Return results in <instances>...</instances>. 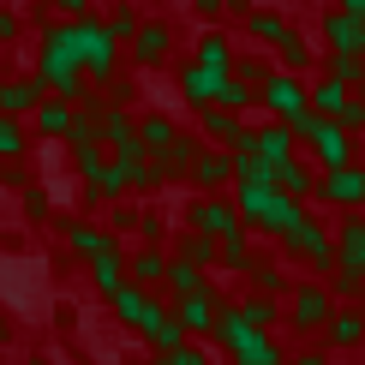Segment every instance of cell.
<instances>
[{
  "instance_id": "e0dca14e",
  "label": "cell",
  "mask_w": 365,
  "mask_h": 365,
  "mask_svg": "<svg viewBox=\"0 0 365 365\" xmlns=\"http://www.w3.org/2000/svg\"><path fill=\"white\" fill-rule=\"evenodd\" d=\"M192 186H197V197H210V192H227L234 186V162H227V150H197V162H192Z\"/></svg>"
},
{
  "instance_id": "f5cc1de1",
  "label": "cell",
  "mask_w": 365,
  "mask_h": 365,
  "mask_svg": "<svg viewBox=\"0 0 365 365\" xmlns=\"http://www.w3.org/2000/svg\"><path fill=\"white\" fill-rule=\"evenodd\" d=\"M287 365H329V359H324V354H294Z\"/></svg>"
},
{
  "instance_id": "52a82bcc",
  "label": "cell",
  "mask_w": 365,
  "mask_h": 365,
  "mask_svg": "<svg viewBox=\"0 0 365 365\" xmlns=\"http://www.w3.org/2000/svg\"><path fill=\"white\" fill-rule=\"evenodd\" d=\"M317 204H329V210H359L365 204V162H347V168H324L317 174V186H312Z\"/></svg>"
},
{
  "instance_id": "f6af8a7d",
  "label": "cell",
  "mask_w": 365,
  "mask_h": 365,
  "mask_svg": "<svg viewBox=\"0 0 365 365\" xmlns=\"http://www.w3.org/2000/svg\"><path fill=\"white\" fill-rule=\"evenodd\" d=\"M359 66H365L359 54H329V66H324V78H329V84H354V78H359Z\"/></svg>"
},
{
  "instance_id": "f1b7e54d",
  "label": "cell",
  "mask_w": 365,
  "mask_h": 365,
  "mask_svg": "<svg viewBox=\"0 0 365 365\" xmlns=\"http://www.w3.org/2000/svg\"><path fill=\"white\" fill-rule=\"evenodd\" d=\"M36 102H42V84L36 78H6V84H0V114H6V120H24Z\"/></svg>"
},
{
  "instance_id": "3957f363",
  "label": "cell",
  "mask_w": 365,
  "mask_h": 365,
  "mask_svg": "<svg viewBox=\"0 0 365 365\" xmlns=\"http://www.w3.org/2000/svg\"><path fill=\"white\" fill-rule=\"evenodd\" d=\"M287 132H294V144H306L324 168H347V162H359V138L341 126V120H324V114H294L287 120Z\"/></svg>"
},
{
  "instance_id": "ee69618b",
  "label": "cell",
  "mask_w": 365,
  "mask_h": 365,
  "mask_svg": "<svg viewBox=\"0 0 365 365\" xmlns=\"http://www.w3.org/2000/svg\"><path fill=\"white\" fill-rule=\"evenodd\" d=\"M276 54H282V72H299V78H306V66H312V48H306L299 36H287Z\"/></svg>"
},
{
  "instance_id": "1f68e13d",
  "label": "cell",
  "mask_w": 365,
  "mask_h": 365,
  "mask_svg": "<svg viewBox=\"0 0 365 365\" xmlns=\"http://www.w3.org/2000/svg\"><path fill=\"white\" fill-rule=\"evenodd\" d=\"M90 282H96V294H114V287L126 282V252H120V240L102 257H90Z\"/></svg>"
},
{
  "instance_id": "6f0895ef",
  "label": "cell",
  "mask_w": 365,
  "mask_h": 365,
  "mask_svg": "<svg viewBox=\"0 0 365 365\" xmlns=\"http://www.w3.org/2000/svg\"><path fill=\"white\" fill-rule=\"evenodd\" d=\"M359 216H365V204H359Z\"/></svg>"
},
{
  "instance_id": "ffe728a7",
  "label": "cell",
  "mask_w": 365,
  "mask_h": 365,
  "mask_svg": "<svg viewBox=\"0 0 365 365\" xmlns=\"http://www.w3.org/2000/svg\"><path fill=\"white\" fill-rule=\"evenodd\" d=\"M60 227H66V252H72V257H84V264L114 246V234H108L102 222H84V216H78V222H60Z\"/></svg>"
},
{
  "instance_id": "816d5d0a",
  "label": "cell",
  "mask_w": 365,
  "mask_h": 365,
  "mask_svg": "<svg viewBox=\"0 0 365 365\" xmlns=\"http://www.w3.org/2000/svg\"><path fill=\"white\" fill-rule=\"evenodd\" d=\"M12 36H19V12L0 6V42H12Z\"/></svg>"
},
{
  "instance_id": "b9f144b4",
  "label": "cell",
  "mask_w": 365,
  "mask_h": 365,
  "mask_svg": "<svg viewBox=\"0 0 365 365\" xmlns=\"http://www.w3.org/2000/svg\"><path fill=\"white\" fill-rule=\"evenodd\" d=\"M102 24H108V36H114V42H132V30H138L144 19H138V6H114Z\"/></svg>"
},
{
  "instance_id": "ba28073f",
  "label": "cell",
  "mask_w": 365,
  "mask_h": 365,
  "mask_svg": "<svg viewBox=\"0 0 365 365\" xmlns=\"http://www.w3.org/2000/svg\"><path fill=\"white\" fill-rule=\"evenodd\" d=\"M329 312H336V294H329L317 276H306V282L287 287V317H294L306 336H317V329H324V317H329Z\"/></svg>"
},
{
  "instance_id": "9c48e42d",
  "label": "cell",
  "mask_w": 365,
  "mask_h": 365,
  "mask_svg": "<svg viewBox=\"0 0 365 365\" xmlns=\"http://www.w3.org/2000/svg\"><path fill=\"white\" fill-rule=\"evenodd\" d=\"M197 150H204V138H197V132H174V138L162 144L156 156H150V168H156V186H180V180L192 174Z\"/></svg>"
},
{
  "instance_id": "c3c4849f",
  "label": "cell",
  "mask_w": 365,
  "mask_h": 365,
  "mask_svg": "<svg viewBox=\"0 0 365 365\" xmlns=\"http://www.w3.org/2000/svg\"><path fill=\"white\" fill-rule=\"evenodd\" d=\"M48 6H54L60 19L72 24V19H90V12H96V0H48Z\"/></svg>"
},
{
  "instance_id": "4fadbf2b",
  "label": "cell",
  "mask_w": 365,
  "mask_h": 365,
  "mask_svg": "<svg viewBox=\"0 0 365 365\" xmlns=\"http://www.w3.org/2000/svg\"><path fill=\"white\" fill-rule=\"evenodd\" d=\"M186 227L204 234V240H222V234L240 227V216H234V204H227L222 192H210V197H192V204H186Z\"/></svg>"
},
{
  "instance_id": "d4e9b609",
  "label": "cell",
  "mask_w": 365,
  "mask_h": 365,
  "mask_svg": "<svg viewBox=\"0 0 365 365\" xmlns=\"http://www.w3.org/2000/svg\"><path fill=\"white\" fill-rule=\"evenodd\" d=\"M108 306H114V317H120V324H132V329H138V324H144V312L156 306V294H150V287H138V282H120L114 294H108Z\"/></svg>"
},
{
  "instance_id": "9f6ffc18",
  "label": "cell",
  "mask_w": 365,
  "mask_h": 365,
  "mask_svg": "<svg viewBox=\"0 0 365 365\" xmlns=\"http://www.w3.org/2000/svg\"><path fill=\"white\" fill-rule=\"evenodd\" d=\"M359 60H365V36H359Z\"/></svg>"
},
{
  "instance_id": "30bf717a",
  "label": "cell",
  "mask_w": 365,
  "mask_h": 365,
  "mask_svg": "<svg viewBox=\"0 0 365 365\" xmlns=\"http://www.w3.org/2000/svg\"><path fill=\"white\" fill-rule=\"evenodd\" d=\"M282 246H287V257H299V264H306L312 276H329V264H336V240H329V227H317V222L294 227V234H287Z\"/></svg>"
},
{
  "instance_id": "5b68a950",
  "label": "cell",
  "mask_w": 365,
  "mask_h": 365,
  "mask_svg": "<svg viewBox=\"0 0 365 365\" xmlns=\"http://www.w3.org/2000/svg\"><path fill=\"white\" fill-rule=\"evenodd\" d=\"M72 162H78L84 192L96 197V204H114V197H126V180H120V168L108 162V150H102L96 138H78V144H72Z\"/></svg>"
},
{
  "instance_id": "7a4b0ae2",
  "label": "cell",
  "mask_w": 365,
  "mask_h": 365,
  "mask_svg": "<svg viewBox=\"0 0 365 365\" xmlns=\"http://www.w3.org/2000/svg\"><path fill=\"white\" fill-rule=\"evenodd\" d=\"M329 240H336V264H329L336 282H324V287L336 294V306H347V299L365 294V216L359 210H341L336 227H329Z\"/></svg>"
},
{
  "instance_id": "2e32d148",
  "label": "cell",
  "mask_w": 365,
  "mask_h": 365,
  "mask_svg": "<svg viewBox=\"0 0 365 365\" xmlns=\"http://www.w3.org/2000/svg\"><path fill=\"white\" fill-rule=\"evenodd\" d=\"M329 347H341V354H354V347H365V306L359 299H347V306H336L324 317V329H317Z\"/></svg>"
},
{
  "instance_id": "cb8c5ba5",
  "label": "cell",
  "mask_w": 365,
  "mask_h": 365,
  "mask_svg": "<svg viewBox=\"0 0 365 365\" xmlns=\"http://www.w3.org/2000/svg\"><path fill=\"white\" fill-rule=\"evenodd\" d=\"M269 186H276V192H287V197H299V204H312L317 174H312L299 156H287V162H276V168H269Z\"/></svg>"
},
{
  "instance_id": "f907efd6",
  "label": "cell",
  "mask_w": 365,
  "mask_h": 365,
  "mask_svg": "<svg viewBox=\"0 0 365 365\" xmlns=\"http://www.w3.org/2000/svg\"><path fill=\"white\" fill-rule=\"evenodd\" d=\"M192 12H197V19H204L210 30H216V19H222V12H227V6H222V0H192Z\"/></svg>"
},
{
  "instance_id": "83f0119b",
  "label": "cell",
  "mask_w": 365,
  "mask_h": 365,
  "mask_svg": "<svg viewBox=\"0 0 365 365\" xmlns=\"http://www.w3.org/2000/svg\"><path fill=\"white\" fill-rule=\"evenodd\" d=\"M227 78V72H204V66H180V96L192 102V108H210V102H216V84Z\"/></svg>"
},
{
  "instance_id": "44dd1931",
  "label": "cell",
  "mask_w": 365,
  "mask_h": 365,
  "mask_svg": "<svg viewBox=\"0 0 365 365\" xmlns=\"http://www.w3.org/2000/svg\"><path fill=\"white\" fill-rule=\"evenodd\" d=\"M359 36H365V19H354V12H341V6L324 12V42H329V54H359Z\"/></svg>"
},
{
  "instance_id": "4316f807",
  "label": "cell",
  "mask_w": 365,
  "mask_h": 365,
  "mask_svg": "<svg viewBox=\"0 0 365 365\" xmlns=\"http://www.w3.org/2000/svg\"><path fill=\"white\" fill-rule=\"evenodd\" d=\"M138 336H144V341H156V354H162V347H174V341H186V329L174 324V306H162V299H156V306L144 312V324H138Z\"/></svg>"
},
{
  "instance_id": "bcb514c9",
  "label": "cell",
  "mask_w": 365,
  "mask_h": 365,
  "mask_svg": "<svg viewBox=\"0 0 365 365\" xmlns=\"http://www.w3.org/2000/svg\"><path fill=\"white\" fill-rule=\"evenodd\" d=\"M114 234H120V227H138V216H144V204H132V197H114Z\"/></svg>"
},
{
  "instance_id": "11a10c76",
  "label": "cell",
  "mask_w": 365,
  "mask_h": 365,
  "mask_svg": "<svg viewBox=\"0 0 365 365\" xmlns=\"http://www.w3.org/2000/svg\"><path fill=\"white\" fill-rule=\"evenodd\" d=\"M108 6H138V0H108Z\"/></svg>"
},
{
  "instance_id": "ab89813d",
  "label": "cell",
  "mask_w": 365,
  "mask_h": 365,
  "mask_svg": "<svg viewBox=\"0 0 365 365\" xmlns=\"http://www.w3.org/2000/svg\"><path fill=\"white\" fill-rule=\"evenodd\" d=\"M246 276L257 282V294H269V299H282L287 287H294V282H287V269H282V264H252Z\"/></svg>"
},
{
  "instance_id": "8992f818",
  "label": "cell",
  "mask_w": 365,
  "mask_h": 365,
  "mask_svg": "<svg viewBox=\"0 0 365 365\" xmlns=\"http://www.w3.org/2000/svg\"><path fill=\"white\" fill-rule=\"evenodd\" d=\"M257 108H264L269 120H294V114H306V78L299 72H264V84H257Z\"/></svg>"
},
{
  "instance_id": "4dcf8cb0",
  "label": "cell",
  "mask_w": 365,
  "mask_h": 365,
  "mask_svg": "<svg viewBox=\"0 0 365 365\" xmlns=\"http://www.w3.org/2000/svg\"><path fill=\"white\" fill-rule=\"evenodd\" d=\"M162 269H168V252H162V246H138L126 257V282H138V287H156Z\"/></svg>"
},
{
  "instance_id": "6da1fadb",
  "label": "cell",
  "mask_w": 365,
  "mask_h": 365,
  "mask_svg": "<svg viewBox=\"0 0 365 365\" xmlns=\"http://www.w3.org/2000/svg\"><path fill=\"white\" fill-rule=\"evenodd\" d=\"M30 78H36L42 96H54V102H78L84 96V66H78V54H72L66 19L42 24V48H36V72H30Z\"/></svg>"
},
{
  "instance_id": "9a60e30c",
  "label": "cell",
  "mask_w": 365,
  "mask_h": 365,
  "mask_svg": "<svg viewBox=\"0 0 365 365\" xmlns=\"http://www.w3.org/2000/svg\"><path fill=\"white\" fill-rule=\"evenodd\" d=\"M24 132H30V138H48V144H72V102L42 96L36 108L24 114Z\"/></svg>"
},
{
  "instance_id": "f546056e",
  "label": "cell",
  "mask_w": 365,
  "mask_h": 365,
  "mask_svg": "<svg viewBox=\"0 0 365 365\" xmlns=\"http://www.w3.org/2000/svg\"><path fill=\"white\" fill-rule=\"evenodd\" d=\"M192 66H204V72H227V66H234V42H227L222 30H204V36H197V48H192Z\"/></svg>"
},
{
  "instance_id": "7bdbcfd3",
  "label": "cell",
  "mask_w": 365,
  "mask_h": 365,
  "mask_svg": "<svg viewBox=\"0 0 365 365\" xmlns=\"http://www.w3.org/2000/svg\"><path fill=\"white\" fill-rule=\"evenodd\" d=\"M19 204H24L30 222H48V192H42L36 180H24V186H19Z\"/></svg>"
},
{
  "instance_id": "ac0fdd59",
  "label": "cell",
  "mask_w": 365,
  "mask_h": 365,
  "mask_svg": "<svg viewBox=\"0 0 365 365\" xmlns=\"http://www.w3.org/2000/svg\"><path fill=\"white\" fill-rule=\"evenodd\" d=\"M114 168H120V180H126V192H156V168H150V150L138 144V138H126L114 150Z\"/></svg>"
},
{
  "instance_id": "7402d4cb",
  "label": "cell",
  "mask_w": 365,
  "mask_h": 365,
  "mask_svg": "<svg viewBox=\"0 0 365 365\" xmlns=\"http://www.w3.org/2000/svg\"><path fill=\"white\" fill-rule=\"evenodd\" d=\"M246 30L257 36V48H282V42L294 36V24H287L276 6H246Z\"/></svg>"
},
{
  "instance_id": "836d02e7",
  "label": "cell",
  "mask_w": 365,
  "mask_h": 365,
  "mask_svg": "<svg viewBox=\"0 0 365 365\" xmlns=\"http://www.w3.org/2000/svg\"><path fill=\"white\" fill-rule=\"evenodd\" d=\"M162 282H168V294L180 299V294H197V287H210V276H204V269H197V264H186V257H168V269H162Z\"/></svg>"
},
{
  "instance_id": "e575fe53",
  "label": "cell",
  "mask_w": 365,
  "mask_h": 365,
  "mask_svg": "<svg viewBox=\"0 0 365 365\" xmlns=\"http://www.w3.org/2000/svg\"><path fill=\"white\" fill-rule=\"evenodd\" d=\"M132 132H138V144L150 150V156H156V150H162V144H168V138H174V132H180V126H174V120H168V114H132Z\"/></svg>"
},
{
  "instance_id": "d6986e66",
  "label": "cell",
  "mask_w": 365,
  "mask_h": 365,
  "mask_svg": "<svg viewBox=\"0 0 365 365\" xmlns=\"http://www.w3.org/2000/svg\"><path fill=\"white\" fill-rule=\"evenodd\" d=\"M306 222H312V210L299 204V197L276 192V204H269V216H264V227H257V240H287L294 227H306Z\"/></svg>"
},
{
  "instance_id": "484cf974",
  "label": "cell",
  "mask_w": 365,
  "mask_h": 365,
  "mask_svg": "<svg viewBox=\"0 0 365 365\" xmlns=\"http://www.w3.org/2000/svg\"><path fill=\"white\" fill-rule=\"evenodd\" d=\"M252 144H257V156L276 168V162H287V156H299V144H294V132L282 126V120H269V126H252Z\"/></svg>"
},
{
  "instance_id": "60d3db41",
  "label": "cell",
  "mask_w": 365,
  "mask_h": 365,
  "mask_svg": "<svg viewBox=\"0 0 365 365\" xmlns=\"http://www.w3.org/2000/svg\"><path fill=\"white\" fill-rule=\"evenodd\" d=\"M264 54H234V66H227V78H240V84H246V90H257V84H264Z\"/></svg>"
},
{
  "instance_id": "8fae6325",
  "label": "cell",
  "mask_w": 365,
  "mask_h": 365,
  "mask_svg": "<svg viewBox=\"0 0 365 365\" xmlns=\"http://www.w3.org/2000/svg\"><path fill=\"white\" fill-rule=\"evenodd\" d=\"M222 306H227V299L216 294V287L180 294V299H174V324L186 329V336H210V329H216V317H222Z\"/></svg>"
},
{
  "instance_id": "d6a6232c",
  "label": "cell",
  "mask_w": 365,
  "mask_h": 365,
  "mask_svg": "<svg viewBox=\"0 0 365 365\" xmlns=\"http://www.w3.org/2000/svg\"><path fill=\"white\" fill-rule=\"evenodd\" d=\"M306 108L324 114V120H341V108H347V84H329V78L306 84Z\"/></svg>"
},
{
  "instance_id": "8d00e7d4",
  "label": "cell",
  "mask_w": 365,
  "mask_h": 365,
  "mask_svg": "<svg viewBox=\"0 0 365 365\" xmlns=\"http://www.w3.org/2000/svg\"><path fill=\"white\" fill-rule=\"evenodd\" d=\"M156 365H210V347L197 341V336H186V341L162 347V354H156Z\"/></svg>"
},
{
  "instance_id": "681fc988",
  "label": "cell",
  "mask_w": 365,
  "mask_h": 365,
  "mask_svg": "<svg viewBox=\"0 0 365 365\" xmlns=\"http://www.w3.org/2000/svg\"><path fill=\"white\" fill-rule=\"evenodd\" d=\"M162 227H168V222H162L156 210H144V216H138V234H144V246H162Z\"/></svg>"
},
{
  "instance_id": "5bb4252c",
  "label": "cell",
  "mask_w": 365,
  "mask_h": 365,
  "mask_svg": "<svg viewBox=\"0 0 365 365\" xmlns=\"http://www.w3.org/2000/svg\"><path fill=\"white\" fill-rule=\"evenodd\" d=\"M197 114V138H204L210 150H234L240 138H246V114H227V108H216V102H210V108H192Z\"/></svg>"
},
{
  "instance_id": "7c38bea8",
  "label": "cell",
  "mask_w": 365,
  "mask_h": 365,
  "mask_svg": "<svg viewBox=\"0 0 365 365\" xmlns=\"http://www.w3.org/2000/svg\"><path fill=\"white\" fill-rule=\"evenodd\" d=\"M168 54H174V24L168 19H144L138 30H132V66L138 72H156Z\"/></svg>"
},
{
  "instance_id": "db71d44e",
  "label": "cell",
  "mask_w": 365,
  "mask_h": 365,
  "mask_svg": "<svg viewBox=\"0 0 365 365\" xmlns=\"http://www.w3.org/2000/svg\"><path fill=\"white\" fill-rule=\"evenodd\" d=\"M341 12H354V19H365V0H336Z\"/></svg>"
},
{
  "instance_id": "74e56055",
  "label": "cell",
  "mask_w": 365,
  "mask_h": 365,
  "mask_svg": "<svg viewBox=\"0 0 365 365\" xmlns=\"http://www.w3.org/2000/svg\"><path fill=\"white\" fill-rule=\"evenodd\" d=\"M234 312L246 317L252 329H269V324H276V317H282V306H276V299H269V294H252V299H240Z\"/></svg>"
},
{
  "instance_id": "277c9868",
  "label": "cell",
  "mask_w": 365,
  "mask_h": 365,
  "mask_svg": "<svg viewBox=\"0 0 365 365\" xmlns=\"http://www.w3.org/2000/svg\"><path fill=\"white\" fill-rule=\"evenodd\" d=\"M66 36H72V54H78L84 78H96V84L120 78V42L108 36L102 12H90V19H72V24H66Z\"/></svg>"
},
{
  "instance_id": "f35d334b",
  "label": "cell",
  "mask_w": 365,
  "mask_h": 365,
  "mask_svg": "<svg viewBox=\"0 0 365 365\" xmlns=\"http://www.w3.org/2000/svg\"><path fill=\"white\" fill-rule=\"evenodd\" d=\"M180 257H186V264H197L204 276H216V240H204V234H186V240H180Z\"/></svg>"
},
{
  "instance_id": "d590c367",
  "label": "cell",
  "mask_w": 365,
  "mask_h": 365,
  "mask_svg": "<svg viewBox=\"0 0 365 365\" xmlns=\"http://www.w3.org/2000/svg\"><path fill=\"white\" fill-rule=\"evenodd\" d=\"M24 150H30L24 120H6V114H0V162H24Z\"/></svg>"
},
{
  "instance_id": "603a6c76",
  "label": "cell",
  "mask_w": 365,
  "mask_h": 365,
  "mask_svg": "<svg viewBox=\"0 0 365 365\" xmlns=\"http://www.w3.org/2000/svg\"><path fill=\"white\" fill-rule=\"evenodd\" d=\"M252 264H257V252H252V234H246V227H234V234L216 240V269H227V276H246Z\"/></svg>"
},
{
  "instance_id": "7dc6e473",
  "label": "cell",
  "mask_w": 365,
  "mask_h": 365,
  "mask_svg": "<svg viewBox=\"0 0 365 365\" xmlns=\"http://www.w3.org/2000/svg\"><path fill=\"white\" fill-rule=\"evenodd\" d=\"M341 126L354 132V138L365 132V96H347V108H341Z\"/></svg>"
}]
</instances>
